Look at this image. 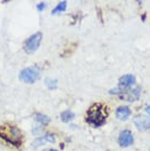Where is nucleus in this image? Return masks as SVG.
I'll use <instances>...</instances> for the list:
<instances>
[{
	"instance_id": "obj_4",
	"label": "nucleus",
	"mask_w": 150,
	"mask_h": 151,
	"mask_svg": "<svg viewBox=\"0 0 150 151\" xmlns=\"http://www.w3.org/2000/svg\"><path fill=\"white\" fill-rule=\"evenodd\" d=\"M42 38H43V35H42L41 32H38L35 34L31 35L30 37L26 40L25 44H24V50L27 54H32L35 50H38L42 42Z\"/></svg>"
},
{
	"instance_id": "obj_6",
	"label": "nucleus",
	"mask_w": 150,
	"mask_h": 151,
	"mask_svg": "<svg viewBox=\"0 0 150 151\" xmlns=\"http://www.w3.org/2000/svg\"><path fill=\"white\" fill-rule=\"evenodd\" d=\"M133 140H134V137H133V134H131V130H123L120 132V137H118V144H120V147H128L133 144Z\"/></svg>"
},
{
	"instance_id": "obj_3",
	"label": "nucleus",
	"mask_w": 150,
	"mask_h": 151,
	"mask_svg": "<svg viewBox=\"0 0 150 151\" xmlns=\"http://www.w3.org/2000/svg\"><path fill=\"white\" fill-rule=\"evenodd\" d=\"M19 78L21 81L25 83H33L40 78V68L38 66L26 67L20 72Z\"/></svg>"
},
{
	"instance_id": "obj_5",
	"label": "nucleus",
	"mask_w": 150,
	"mask_h": 151,
	"mask_svg": "<svg viewBox=\"0 0 150 151\" xmlns=\"http://www.w3.org/2000/svg\"><path fill=\"white\" fill-rule=\"evenodd\" d=\"M134 124H135L136 128L140 132H145V130L150 128L149 117L145 116V115H137L134 118Z\"/></svg>"
},
{
	"instance_id": "obj_15",
	"label": "nucleus",
	"mask_w": 150,
	"mask_h": 151,
	"mask_svg": "<svg viewBox=\"0 0 150 151\" xmlns=\"http://www.w3.org/2000/svg\"><path fill=\"white\" fill-rule=\"evenodd\" d=\"M146 112H147V114L150 116V105L149 106H147V109H146Z\"/></svg>"
},
{
	"instance_id": "obj_16",
	"label": "nucleus",
	"mask_w": 150,
	"mask_h": 151,
	"mask_svg": "<svg viewBox=\"0 0 150 151\" xmlns=\"http://www.w3.org/2000/svg\"><path fill=\"white\" fill-rule=\"evenodd\" d=\"M47 151H55V150H47Z\"/></svg>"
},
{
	"instance_id": "obj_13",
	"label": "nucleus",
	"mask_w": 150,
	"mask_h": 151,
	"mask_svg": "<svg viewBox=\"0 0 150 151\" xmlns=\"http://www.w3.org/2000/svg\"><path fill=\"white\" fill-rule=\"evenodd\" d=\"M46 86L48 87V89H56L57 87V80H53V79H49V78H47L46 79Z\"/></svg>"
},
{
	"instance_id": "obj_8",
	"label": "nucleus",
	"mask_w": 150,
	"mask_h": 151,
	"mask_svg": "<svg viewBox=\"0 0 150 151\" xmlns=\"http://www.w3.org/2000/svg\"><path fill=\"white\" fill-rule=\"evenodd\" d=\"M53 142H55V137L54 135L52 134H46L44 136L40 137L38 139L34 141V147H38V146H41V145H44V144H53Z\"/></svg>"
},
{
	"instance_id": "obj_12",
	"label": "nucleus",
	"mask_w": 150,
	"mask_h": 151,
	"mask_svg": "<svg viewBox=\"0 0 150 151\" xmlns=\"http://www.w3.org/2000/svg\"><path fill=\"white\" fill-rule=\"evenodd\" d=\"M66 8H67V2L66 1H60L59 4H57L56 7L53 9L52 11V14H56L58 12H63L66 10Z\"/></svg>"
},
{
	"instance_id": "obj_2",
	"label": "nucleus",
	"mask_w": 150,
	"mask_h": 151,
	"mask_svg": "<svg viewBox=\"0 0 150 151\" xmlns=\"http://www.w3.org/2000/svg\"><path fill=\"white\" fill-rule=\"evenodd\" d=\"M0 138L4 139L8 144L14 146V147H20L23 140L21 130L14 126H11V125L0 126Z\"/></svg>"
},
{
	"instance_id": "obj_14",
	"label": "nucleus",
	"mask_w": 150,
	"mask_h": 151,
	"mask_svg": "<svg viewBox=\"0 0 150 151\" xmlns=\"http://www.w3.org/2000/svg\"><path fill=\"white\" fill-rule=\"evenodd\" d=\"M45 7H46V4H44V2H40V4L36 6V8H38V11H42V10H44V9H45Z\"/></svg>"
},
{
	"instance_id": "obj_10",
	"label": "nucleus",
	"mask_w": 150,
	"mask_h": 151,
	"mask_svg": "<svg viewBox=\"0 0 150 151\" xmlns=\"http://www.w3.org/2000/svg\"><path fill=\"white\" fill-rule=\"evenodd\" d=\"M60 118H61V121L64 122V123H68V122L72 121L75 118V114L69 110L65 111V112H63V113L60 114Z\"/></svg>"
},
{
	"instance_id": "obj_7",
	"label": "nucleus",
	"mask_w": 150,
	"mask_h": 151,
	"mask_svg": "<svg viewBox=\"0 0 150 151\" xmlns=\"http://www.w3.org/2000/svg\"><path fill=\"white\" fill-rule=\"evenodd\" d=\"M136 79L133 75H125L122 76L118 80V83H120V89L122 90H126L129 87H131L133 84H135Z\"/></svg>"
},
{
	"instance_id": "obj_9",
	"label": "nucleus",
	"mask_w": 150,
	"mask_h": 151,
	"mask_svg": "<svg viewBox=\"0 0 150 151\" xmlns=\"http://www.w3.org/2000/svg\"><path fill=\"white\" fill-rule=\"evenodd\" d=\"M131 112L127 106H120L116 110V117L120 121H126L131 116Z\"/></svg>"
},
{
	"instance_id": "obj_11",
	"label": "nucleus",
	"mask_w": 150,
	"mask_h": 151,
	"mask_svg": "<svg viewBox=\"0 0 150 151\" xmlns=\"http://www.w3.org/2000/svg\"><path fill=\"white\" fill-rule=\"evenodd\" d=\"M35 119L40 123V124H42V125H48L49 124V117L48 116H46V115H44V114H41V113H38V114H35Z\"/></svg>"
},
{
	"instance_id": "obj_1",
	"label": "nucleus",
	"mask_w": 150,
	"mask_h": 151,
	"mask_svg": "<svg viewBox=\"0 0 150 151\" xmlns=\"http://www.w3.org/2000/svg\"><path fill=\"white\" fill-rule=\"evenodd\" d=\"M107 118V107L102 103H97L91 106L87 113V122L93 127H100Z\"/></svg>"
}]
</instances>
